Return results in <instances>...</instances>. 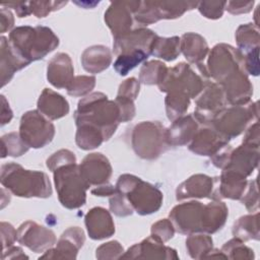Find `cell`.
<instances>
[{"instance_id":"cell-16","label":"cell","mask_w":260,"mask_h":260,"mask_svg":"<svg viewBox=\"0 0 260 260\" xmlns=\"http://www.w3.org/2000/svg\"><path fill=\"white\" fill-rule=\"evenodd\" d=\"M78 167L82 179L89 187L108 183L112 175V166L109 159L100 152L87 154Z\"/></svg>"},{"instance_id":"cell-59","label":"cell","mask_w":260,"mask_h":260,"mask_svg":"<svg viewBox=\"0 0 260 260\" xmlns=\"http://www.w3.org/2000/svg\"><path fill=\"white\" fill-rule=\"evenodd\" d=\"M12 111L4 95H1V126L9 123L12 119Z\"/></svg>"},{"instance_id":"cell-56","label":"cell","mask_w":260,"mask_h":260,"mask_svg":"<svg viewBox=\"0 0 260 260\" xmlns=\"http://www.w3.org/2000/svg\"><path fill=\"white\" fill-rule=\"evenodd\" d=\"M243 143L251 146L259 147V123L256 121L246 131L243 138Z\"/></svg>"},{"instance_id":"cell-8","label":"cell","mask_w":260,"mask_h":260,"mask_svg":"<svg viewBox=\"0 0 260 260\" xmlns=\"http://www.w3.org/2000/svg\"><path fill=\"white\" fill-rule=\"evenodd\" d=\"M131 143L138 156L144 159H154L168 145L166 129L159 122H141L133 128Z\"/></svg>"},{"instance_id":"cell-33","label":"cell","mask_w":260,"mask_h":260,"mask_svg":"<svg viewBox=\"0 0 260 260\" xmlns=\"http://www.w3.org/2000/svg\"><path fill=\"white\" fill-rule=\"evenodd\" d=\"M180 53L181 50L179 37L160 38L157 36L150 49L151 55L166 61L175 60L180 55Z\"/></svg>"},{"instance_id":"cell-55","label":"cell","mask_w":260,"mask_h":260,"mask_svg":"<svg viewBox=\"0 0 260 260\" xmlns=\"http://www.w3.org/2000/svg\"><path fill=\"white\" fill-rule=\"evenodd\" d=\"M254 1H229L225 4V9L232 14L247 13L252 10Z\"/></svg>"},{"instance_id":"cell-15","label":"cell","mask_w":260,"mask_h":260,"mask_svg":"<svg viewBox=\"0 0 260 260\" xmlns=\"http://www.w3.org/2000/svg\"><path fill=\"white\" fill-rule=\"evenodd\" d=\"M17 241L36 253L46 252L56 244L54 232L35 221L27 220L17 230Z\"/></svg>"},{"instance_id":"cell-47","label":"cell","mask_w":260,"mask_h":260,"mask_svg":"<svg viewBox=\"0 0 260 260\" xmlns=\"http://www.w3.org/2000/svg\"><path fill=\"white\" fill-rule=\"evenodd\" d=\"M124 254V249L118 241H111L101 245L96 249V258L98 259H118L121 258Z\"/></svg>"},{"instance_id":"cell-44","label":"cell","mask_w":260,"mask_h":260,"mask_svg":"<svg viewBox=\"0 0 260 260\" xmlns=\"http://www.w3.org/2000/svg\"><path fill=\"white\" fill-rule=\"evenodd\" d=\"M225 4V1H202L198 2L197 6L200 13L206 18L217 19L222 16Z\"/></svg>"},{"instance_id":"cell-10","label":"cell","mask_w":260,"mask_h":260,"mask_svg":"<svg viewBox=\"0 0 260 260\" xmlns=\"http://www.w3.org/2000/svg\"><path fill=\"white\" fill-rule=\"evenodd\" d=\"M18 133L28 147L42 148L53 140L55 126L41 112L34 110L22 115Z\"/></svg>"},{"instance_id":"cell-18","label":"cell","mask_w":260,"mask_h":260,"mask_svg":"<svg viewBox=\"0 0 260 260\" xmlns=\"http://www.w3.org/2000/svg\"><path fill=\"white\" fill-rule=\"evenodd\" d=\"M84 240V233L80 228H69L61 235L56 247L44 252L40 258L75 259L79 249L83 246Z\"/></svg>"},{"instance_id":"cell-19","label":"cell","mask_w":260,"mask_h":260,"mask_svg":"<svg viewBox=\"0 0 260 260\" xmlns=\"http://www.w3.org/2000/svg\"><path fill=\"white\" fill-rule=\"evenodd\" d=\"M156 38L157 35L148 28L140 27L130 30L124 36L115 38L114 53L118 56L135 51H144L150 55L151 46Z\"/></svg>"},{"instance_id":"cell-49","label":"cell","mask_w":260,"mask_h":260,"mask_svg":"<svg viewBox=\"0 0 260 260\" xmlns=\"http://www.w3.org/2000/svg\"><path fill=\"white\" fill-rule=\"evenodd\" d=\"M139 81L135 77L128 78L120 84L117 96L134 101L139 92Z\"/></svg>"},{"instance_id":"cell-46","label":"cell","mask_w":260,"mask_h":260,"mask_svg":"<svg viewBox=\"0 0 260 260\" xmlns=\"http://www.w3.org/2000/svg\"><path fill=\"white\" fill-rule=\"evenodd\" d=\"M175 234V228L170 219L164 218L151 225V236L158 241L165 243L173 238Z\"/></svg>"},{"instance_id":"cell-17","label":"cell","mask_w":260,"mask_h":260,"mask_svg":"<svg viewBox=\"0 0 260 260\" xmlns=\"http://www.w3.org/2000/svg\"><path fill=\"white\" fill-rule=\"evenodd\" d=\"M247 186V177L235 171L223 169L220 177L214 180V187L210 197L213 200H220L222 198L241 199Z\"/></svg>"},{"instance_id":"cell-30","label":"cell","mask_w":260,"mask_h":260,"mask_svg":"<svg viewBox=\"0 0 260 260\" xmlns=\"http://www.w3.org/2000/svg\"><path fill=\"white\" fill-rule=\"evenodd\" d=\"M180 50L190 63L199 64L208 53V45L200 35L187 32L180 39Z\"/></svg>"},{"instance_id":"cell-60","label":"cell","mask_w":260,"mask_h":260,"mask_svg":"<svg viewBox=\"0 0 260 260\" xmlns=\"http://www.w3.org/2000/svg\"><path fill=\"white\" fill-rule=\"evenodd\" d=\"M27 259L28 257L23 253L19 247H9L7 250H3L2 259Z\"/></svg>"},{"instance_id":"cell-3","label":"cell","mask_w":260,"mask_h":260,"mask_svg":"<svg viewBox=\"0 0 260 260\" xmlns=\"http://www.w3.org/2000/svg\"><path fill=\"white\" fill-rule=\"evenodd\" d=\"M1 184L18 197L48 198L52 195L49 177L44 172L29 171L9 162L1 167Z\"/></svg>"},{"instance_id":"cell-12","label":"cell","mask_w":260,"mask_h":260,"mask_svg":"<svg viewBox=\"0 0 260 260\" xmlns=\"http://www.w3.org/2000/svg\"><path fill=\"white\" fill-rule=\"evenodd\" d=\"M204 204L189 201L176 205L170 212V220L175 231L184 235L202 233Z\"/></svg>"},{"instance_id":"cell-27","label":"cell","mask_w":260,"mask_h":260,"mask_svg":"<svg viewBox=\"0 0 260 260\" xmlns=\"http://www.w3.org/2000/svg\"><path fill=\"white\" fill-rule=\"evenodd\" d=\"M38 111L48 119L57 120L68 114L69 104L61 94L45 88L38 100Z\"/></svg>"},{"instance_id":"cell-1","label":"cell","mask_w":260,"mask_h":260,"mask_svg":"<svg viewBox=\"0 0 260 260\" xmlns=\"http://www.w3.org/2000/svg\"><path fill=\"white\" fill-rule=\"evenodd\" d=\"M74 120L76 126L88 125L100 130L108 140L121 123V114L115 101L103 92H92L79 101Z\"/></svg>"},{"instance_id":"cell-42","label":"cell","mask_w":260,"mask_h":260,"mask_svg":"<svg viewBox=\"0 0 260 260\" xmlns=\"http://www.w3.org/2000/svg\"><path fill=\"white\" fill-rule=\"evenodd\" d=\"M95 85V77L87 75H78L73 78L68 85L67 93L72 96H83L88 94Z\"/></svg>"},{"instance_id":"cell-54","label":"cell","mask_w":260,"mask_h":260,"mask_svg":"<svg viewBox=\"0 0 260 260\" xmlns=\"http://www.w3.org/2000/svg\"><path fill=\"white\" fill-rule=\"evenodd\" d=\"M233 148L230 145H225L223 146L221 149H219L216 153H214L211 157L212 164L219 169H224L226 167V165L229 164L230 157H231V153H232Z\"/></svg>"},{"instance_id":"cell-34","label":"cell","mask_w":260,"mask_h":260,"mask_svg":"<svg viewBox=\"0 0 260 260\" xmlns=\"http://www.w3.org/2000/svg\"><path fill=\"white\" fill-rule=\"evenodd\" d=\"M75 141L79 148L89 150L100 146L106 140L100 130L88 125H78Z\"/></svg>"},{"instance_id":"cell-9","label":"cell","mask_w":260,"mask_h":260,"mask_svg":"<svg viewBox=\"0 0 260 260\" xmlns=\"http://www.w3.org/2000/svg\"><path fill=\"white\" fill-rule=\"evenodd\" d=\"M206 69L208 75L219 84L231 74L245 69L244 54L230 45L218 44L209 54Z\"/></svg>"},{"instance_id":"cell-6","label":"cell","mask_w":260,"mask_h":260,"mask_svg":"<svg viewBox=\"0 0 260 260\" xmlns=\"http://www.w3.org/2000/svg\"><path fill=\"white\" fill-rule=\"evenodd\" d=\"M53 173L60 203L68 209H75L84 205L86 190L89 186L82 179L76 162L60 167Z\"/></svg>"},{"instance_id":"cell-31","label":"cell","mask_w":260,"mask_h":260,"mask_svg":"<svg viewBox=\"0 0 260 260\" xmlns=\"http://www.w3.org/2000/svg\"><path fill=\"white\" fill-rule=\"evenodd\" d=\"M228 214L229 209L226 205L219 200H214L205 204L203 212L202 233L213 234L220 230L225 223Z\"/></svg>"},{"instance_id":"cell-38","label":"cell","mask_w":260,"mask_h":260,"mask_svg":"<svg viewBox=\"0 0 260 260\" xmlns=\"http://www.w3.org/2000/svg\"><path fill=\"white\" fill-rule=\"evenodd\" d=\"M167 116L171 121L182 117L189 108L190 99L180 92H169L165 100Z\"/></svg>"},{"instance_id":"cell-4","label":"cell","mask_w":260,"mask_h":260,"mask_svg":"<svg viewBox=\"0 0 260 260\" xmlns=\"http://www.w3.org/2000/svg\"><path fill=\"white\" fill-rule=\"evenodd\" d=\"M115 187L118 193L127 198L133 210L140 215L156 212L162 204L161 191L134 175L120 176Z\"/></svg>"},{"instance_id":"cell-26","label":"cell","mask_w":260,"mask_h":260,"mask_svg":"<svg viewBox=\"0 0 260 260\" xmlns=\"http://www.w3.org/2000/svg\"><path fill=\"white\" fill-rule=\"evenodd\" d=\"M198 130L197 120L192 116H182L166 129V140L168 145H184L189 143Z\"/></svg>"},{"instance_id":"cell-58","label":"cell","mask_w":260,"mask_h":260,"mask_svg":"<svg viewBox=\"0 0 260 260\" xmlns=\"http://www.w3.org/2000/svg\"><path fill=\"white\" fill-rule=\"evenodd\" d=\"M1 5L6 7H12L16 11L17 16L19 17H25L30 14L28 2H8V3H2Z\"/></svg>"},{"instance_id":"cell-20","label":"cell","mask_w":260,"mask_h":260,"mask_svg":"<svg viewBox=\"0 0 260 260\" xmlns=\"http://www.w3.org/2000/svg\"><path fill=\"white\" fill-rule=\"evenodd\" d=\"M121 258L127 259H179L177 251L165 246L152 236L130 247Z\"/></svg>"},{"instance_id":"cell-11","label":"cell","mask_w":260,"mask_h":260,"mask_svg":"<svg viewBox=\"0 0 260 260\" xmlns=\"http://www.w3.org/2000/svg\"><path fill=\"white\" fill-rule=\"evenodd\" d=\"M197 5L198 2L194 1H140L138 9L134 13V18L141 25H147L160 19L180 17L187 10L193 9Z\"/></svg>"},{"instance_id":"cell-29","label":"cell","mask_w":260,"mask_h":260,"mask_svg":"<svg viewBox=\"0 0 260 260\" xmlns=\"http://www.w3.org/2000/svg\"><path fill=\"white\" fill-rule=\"evenodd\" d=\"M1 48V86H4L11 80L14 73L23 67L27 66L28 63L17 56L8 44V39L1 37L0 39Z\"/></svg>"},{"instance_id":"cell-28","label":"cell","mask_w":260,"mask_h":260,"mask_svg":"<svg viewBox=\"0 0 260 260\" xmlns=\"http://www.w3.org/2000/svg\"><path fill=\"white\" fill-rule=\"evenodd\" d=\"M112 62V53L108 47L95 45L88 47L81 55V64L89 73L106 70Z\"/></svg>"},{"instance_id":"cell-23","label":"cell","mask_w":260,"mask_h":260,"mask_svg":"<svg viewBox=\"0 0 260 260\" xmlns=\"http://www.w3.org/2000/svg\"><path fill=\"white\" fill-rule=\"evenodd\" d=\"M47 78L57 88H67L74 78V69L69 55L56 54L48 63Z\"/></svg>"},{"instance_id":"cell-7","label":"cell","mask_w":260,"mask_h":260,"mask_svg":"<svg viewBox=\"0 0 260 260\" xmlns=\"http://www.w3.org/2000/svg\"><path fill=\"white\" fill-rule=\"evenodd\" d=\"M253 119H258L257 102L223 108L212 118L208 125L231 139L240 135Z\"/></svg>"},{"instance_id":"cell-13","label":"cell","mask_w":260,"mask_h":260,"mask_svg":"<svg viewBox=\"0 0 260 260\" xmlns=\"http://www.w3.org/2000/svg\"><path fill=\"white\" fill-rule=\"evenodd\" d=\"M196 100V110L194 112L197 122L208 125L212 118L223 108H225L226 100L224 92L219 84L207 81L204 88Z\"/></svg>"},{"instance_id":"cell-52","label":"cell","mask_w":260,"mask_h":260,"mask_svg":"<svg viewBox=\"0 0 260 260\" xmlns=\"http://www.w3.org/2000/svg\"><path fill=\"white\" fill-rule=\"evenodd\" d=\"M259 47L253 49L248 52L246 56H244V66L247 73L257 76L259 74Z\"/></svg>"},{"instance_id":"cell-25","label":"cell","mask_w":260,"mask_h":260,"mask_svg":"<svg viewBox=\"0 0 260 260\" xmlns=\"http://www.w3.org/2000/svg\"><path fill=\"white\" fill-rule=\"evenodd\" d=\"M213 187V178L202 174L193 175L178 186L176 190V198L177 200H184L187 198L210 197Z\"/></svg>"},{"instance_id":"cell-53","label":"cell","mask_w":260,"mask_h":260,"mask_svg":"<svg viewBox=\"0 0 260 260\" xmlns=\"http://www.w3.org/2000/svg\"><path fill=\"white\" fill-rule=\"evenodd\" d=\"M1 240H2V249L11 247L14 242L17 240V231L8 222H1Z\"/></svg>"},{"instance_id":"cell-51","label":"cell","mask_w":260,"mask_h":260,"mask_svg":"<svg viewBox=\"0 0 260 260\" xmlns=\"http://www.w3.org/2000/svg\"><path fill=\"white\" fill-rule=\"evenodd\" d=\"M115 102L119 106L120 114H121V122H128L133 119L135 116V107L134 101L124 99V98H116Z\"/></svg>"},{"instance_id":"cell-35","label":"cell","mask_w":260,"mask_h":260,"mask_svg":"<svg viewBox=\"0 0 260 260\" xmlns=\"http://www.w3.org/2000/svg\"><path fill=\"white\" fill-rule=\"evenodd\" d=\"M186 248L193 259H203L212 249V239L205 234H191L186 240Z\"/></svg>"},{"instance_id":"cell-36","label":"cell","mask_w":260,"mask_h":260,"mask_svg":"<svg viewBox=\"0 0 260 260\" xmlns=\"http://www.w3.org/2000/svg\"><path fill=\"white\" fill-rule=\"evenodd\" d=\"M236 41L240 52L248 53L259 47V32L252 23L242 24L236 31Z\"/></svg>"},{"instance_id":"cell-37","label":"cell","mask_w":260,"mask_h":260,"mask_svg":"<svg viewBox=\"0 0 260 260\" xmlns=\"http://www.w3.org/2000/svg\"><path fill=\"white\" fill-rule=\"evenodd\" d=\"M167 71L168 67L160 61L145 62L140 69L139 81L144 84H158L164 79Z\"/></svg>"},{"instance_id":"cell-22","label":"cell","mask_w":260,"mask_h":260,"mask_svg":"<svg viewBox=\"0 0 260 260\" xmlns=\"http://www.w3.org/2000/svg\"><path fill=\"white\" fill-rule=\"evenodd\" d=\"M89 237L93 240L110 238L115 233V224L111 213L103 207L91 208L84 217Z\"/></svg>"},{"instance_id":"cell-48","label":"cell","mask_w":260,"mask_h":260,"mask_svg":"<svg viewBox=\"0 0 260 260\" xmlns=\"http://www.w3.org/2000/svg\"><path fill=\"white\" fill-rule=\"evenodd\" d=\"M110 209L117 216H127L133 213V208L127 198L118 192L110 198Z\"/></svg>"},{"instance_id":"cell-57","label":"cell","mask_w":260,"mask_h":260,"mask_svg":"<svg viewBox=\"0 0 260 260\" xmlns=\"http://www.w3.org/2000/svg\"><path fill=\"white\" fill-rule=\"evenodd\" d=\"M14 24V17L10 10L1 8L0 11V25H1V32H5L9 30Z\"/></svg>"},{"instance_id":"cell-40","label":"cell","mask_w":260,"mask_h":260,"mask_svg":"<svg viewBox=\"0 0 260 260\" xmlns=\"http://www.w3.org/2000/svg\"><path fill=\"white\" fill-rule=\"evenodd\" d=\"M148 56L149 54L144 51H135L118 55L114 62V68L120 75L124 76L138 64L145 61Z\"/></svg>"},{"instance_id":"cell-45","label":"cell","mask_w":260,"mask_h":260,"mask_svg":"<svg viewBox=\"0 0 260 260\" xmlns=\"http://www.w3.org/2000/svg\"><path fill=\"white\" fill-rule=\"evenodd\" d=\"M76 157L74 153L68 149H60L53 153L47 159V167L50 171L54 172L56 169L69 164H75Z\"/></svg>"},{"instance_id":"cell-39","label":"cell","mask_w":260,"mask_h":260,"mask_svg":"<svg viewBox=\"0 0 260 260\" xmlns=\"http://www.w3.org/2000/svg\"><path fill=\"white\" fill-rule=\"evenodd\" d=\"M28 146L23 142L19 133L11 132L1 137V157L20 156L28 150Z\"/></svg>"},{"instance_id":"cell-61","label":"cell","mask_w":260,"mask_h":260,"mask_svg":"<svg viewBox=\"0 0 260 260\" xmlns=\"http://www.w3.org/2000/svg\"><path fill=\"white\" fill-rule=\"evenodd\" d=\"M91 193L95 196H113L117 193V190H116V187H114L113 185H110V184H103V185H99L96 188L92 189L91 190Z\"/></svg>"},{"instance_id":"cell-24","label":"cell","mask_w":260,"mask_h":260,"mask_svg":"<svg viewBox=\"0 0 260 260\" xmlns=\"http://www.w3.org/2000/svg\"><path fill=\"white\" fill-rule=\"evenodd\" d=\"M258 161L259 147L243 143L236 149L232 150L229 164L224 169L235 171L245 177H248L256 169Z\"/></svg>"},{"instance_id":"cell-43","label":"cell","mask_w":260,"mask_h":260,"mask_svg":"<svg viewBox=\"0 0 260 260\" xmlns=\"http://www.w3.org/2000/svg\"><path fill=\"white\" fill-rule=\"evenodd\" d=\"M67 1H29L28 6L30 14L37 17H45L50 12L62 8Z\"/></svg>"},{"instance_id":"cell-50","label":"cell","mask_w":260,"mask_h":260,"mask_svg":"<svg viewBox=\"0 0 260 260\" xmlns=\"http://www.w3.org/2000/svg\"><path fill=\"white\" fill-rule=\"evenodd\" d=\"M248 187V186H247ZM242 202L245 204L246 208L250 211H256L259 207V196H258V186L257 180H254L250 183L247 192L241 197Z\"/></svg>"},{"instance_id":"cell-32","label":"cell","mask_w":260,"mask_h":260,"mask_svg":"<svg viewBox=\"0 0 260 260\" xmlns=\"http://www.w3.org/2000/svg\"><path fill=\"white\" fill-rule=\"evenodd\" d=\"M233 235L240 240H259V212L240 217L234 224Z\"/></svg>"},{"instance_id":"cell-2","label":"cell","mask_w":260,"mask_h":260,"mask_svg":"<svg viewBox=\"0 0 260 260\" xmlns=\"http://www.w3.org/2000/svg\"><path fill=\"white\" fill-rule=\"evenodd\" d=\"M8 44L17 56L29 64L55 50L59 45V39L47 26L25 25L10 31Z\"/></svg>"},{"instance_id":"cell-41","label":"cell","mask_w":260,"mask_h":260,"mask_svg":"<svg viewBox=\"0 0 260 260\" xmlns=\"http://www.w3.org/2000/svg\"><path fill=\"white\" fill-rule=\"evenodd\" d=\"M221 252L230 259H254L255 255L252 249L244 245V242L238 238H234L226 242Z\"/></svg>"},{"instance_id":"cell-5","label":"cell","mask_w":260,"mask_h":260,"mask_svg":"<svg viewBox=\"0 0 260 260\" xmlns=\"http://www.w3.org/2000/svg\"><path fill=\"white\" fill-rule=\"evenodd\" d=\"M197 72L187 63H179L175 67L168 68L164 79L157 84L160 91L180 92L189 99L199 95L209 80L207 69L201 63L195 64Z\"/></svg>"},{"instance_id":"cell-14","label":"cell","mask_w":260,"mask_h":260,"mask_svg":"<svg viewBox=\"0 0 260 260\" xmlns=\"http://www.w3.org/2000/svg\"><path fill=\"white\" fill-rule=\"evenodd\" d=\"M140 1H115L105 12V21L115 38L128 34Z\"/></svg>"},{"instance_id":"cell-21","label":"cell","mask_w":260,"mask_h":260,"mask_svg":"<svg viewBox=\"0 0 260 260\" xmlns=\"http://www.w3.org/2000/svg\"><path fill=\"white\" fill-rule=\"evenodd\" d=\"M226 137L221 135L211 126L198 128L194 137L189 143V149L199 155L212 156L219 149L229 143Z\"/></svg>"}]
</instances>
